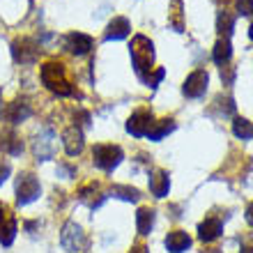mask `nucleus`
Wrapping results in <instances>:
<instances>
[{
    "instance_id": "f257e3e1",
    "label": "nucleus",
    "mask_w": 253,
    "mask_h": 253,
    "mask_svg": "<svg viewBox=\"0 0 253 253\" xmlns=\"http://www.w3.org/2000/svg\"><path fill=\"white\" fill-rule=\"evenodd\" d=\"M129 55H131L133 72L143 83H150L152 79V65H154V44L145 35H133L131 44H129Z\"/></svg>"
},
{
    "instance_id": "f03ea898",
    "label": "nucleus",
    "mask_w": 253,
    "mask_h": 253,
    "mask_svg": "<svg viewBox=\"0 0 253 253\" xmlns=\"http://www.w3.org/2000/svg\"><path fill=\"white\" fill-rule=\"evenodd\" d=\"M40 79H42V83H44V87L51 90L53 94H58V97H74V94H76L72 81L67 79L65 65L58 62V60H46L44 62L42 69H40Z\"/></svg>"
},
{
    "instance_id": "7ed1b4c3",
    "label": "nucleus",
    "mask_w": 253,
    "mask_h": 253,
    "mask_svg": "<svg viewBox=\"0 0 253 253\" xmlns=\"http://www.w3.org/2000/svg\"><path fill=\"white\" fill-rule=\"evenodd\" d=\"M60 244L67 253H87V249H90V240L76 221H67L62 226Z\"/></svg>"
},
{
    "instance_id": "20e7f679",
    "label": "nucleus",
    "mask_w": 253,
    "mask_h": 253,
    "mask_svg": "<svg viewBox=\"0 0 253 253\" xmlns=\"http://www.w3.org/2000/svg\"><path fill=\"white\" fill-rule=\"evenodd\" d=\"M125 159V152H122L120 145H106V143H99L94 145L92 150V161L94 166L106 170V173H113L115 168L120 166V161Z\"/></svg>"
},
{
    "instance_id": "39448f33",
    "label": "nucleus",
    "mask_w": 253,
    "mask_h": 253,
    "mask_svg": "<svg viewBox=\"0 0 253 253\" xmlns=\"http://www.w3.org/2000/svg\"><path fill=\"white\" fill-rule=\"evenodd\" d=\"M42 196V184L40 180L35 177L33 173H21L16 177V205L23 207V205H30L33 200H37Z\"/></svg>"
},
{
    "instance_id": "423d86ee",
    "label": "nucleus",
    "mask_w": 253,
    "mask_h": 253,
    "mask_svg": "<svg viewBox=\"0 0 253 253\" xmlns=\"http://www.w3.org/2000/svg\"><path fill=\"white\" fill-rule=\"evenodd\" d=\"M12 55L21 67H30L40 58V46H37V42L30 40V37H16V40L12 42Z\"/></svg>"
},
{
    "instance_id": "0eeeda50",
    "label": "nucleus",
    "mask_w": 253,
    "mask_h": 253,
    "mask_svg": "<svg viewBox=\"0 0 253 253\" xmlns=\"http://www.w3.org/2000/svg\"><path fill=\"white\" fill-rule=\"evenodd\" d=\"M33 154L37 161H48L55 157V133L51 126H42L33 140Z\"/></svg>"
},
{
    "instance_id": "6e6552de",
    "label": "nucleus",
    "mask_w": 253,
    "mask_h": 253,
    "mask_svg": "<svg viewBox=\"0 0 253 253\" xmlns=\"http://www.w3.org/2000/svg\"><path fill=\"white\" fill-rule=\"evenodd\" d=\"M207 83H210V74L205 69H196L187 76L184 85H182V92H184L187 99H200L207 92Z\"/></svg>"
},
{
    "instance_id": "1a4fd4ad",
    "label": "nucleus",
    "mask_w": 253,
    "mask_h": 253,
    "mask_svg": "<svg viewBox=\"0 0 253 253\" xmlns=\"http://www.w3.org/2000/svg\"><path fill=\"white\" fill-rule=\"evenodd\" d=\"M154 125V115L152 111H147V108H138L136 113H131V118L126 120V131L136 136V138H143L147 136V131L152 129Z\"/></svg>"
},
{
    "instance_id": "9d476101",
    "label": "nucleus",
    "mask_w": 253,
    "mask_h": 253,
    "mask_svg": "<svg viewBox=\"0 0 253 253\" xmlns=\"http://www.w3.org/2000/svg\"><path fill=\"white\" fill-rule=\"evenodd\" d=\"M16 230H19V223L14 219V214L5 203H0V244L12 247V242L16 240Z\"/></svg>"
},
{
    "instance_id": "9b49d317",
    "label": "nucleus",
    "mask_w": 253,
    "mask_h": 253,
    "mask_svg": "<svg viewBox=\"0 0 253 253\" xmlns=\"http://www.w3.org/2000/svg\"><path fill=\"white\" fill-rule=\"evenodd\" d=\"M62 42H65L67 51L72 55H79V58L81 55H87L94 48V40L85 33H69V35H65Z\"/></svg>"
},
{
    "instance_id": "f8f14e48",
    "label": "nucleus",
    "mask_w": 253,
    "mask_h": 253,
    "mask_svg": "<svg viewBox=\"0 0 253 253\" xmlns=\"http://www.w3.org/2000/svg\"><path fill=\"white\" fill-rule=\"evenodd\" d=\"M62 145H65V152L69 157H79L83 152V147H85V136L76 125L67 126L62 131Z\"/></svg>"
},
{
    "instance_id": "ddd939ff",
    "label": "nucleus",
    "mask_w": 253,
    "mask_h": 253,
    "mask_svg": "<svg viewBox=\"0 0 253 253\" xmlns=\"http://www.w3.org/2000/svg\"><path fill=\"white\" fill-rule=\"evenodd\" d=\"M147 180H150V191H152L154 198H166L168 191H170V177H168V170H164V168H154Z\"/></svg>"
},
{
    "instance_id": "4468645a",
    "label": "nucleus",
    "mask_w": 253,
    "mask_h": 253,
    "mask_svg": "<svg viewBox=\"0 0 253 253\" xmlns=\"http://www.w3.org/2000/svg\"><path fill=\"white\" fill-rule=\"evenodd\" d=\"M223 235V221L216 216H207L198 223V240L200 242H214Z\"/></svg>"
},
{
    "instance_id": "2eb2a0df",
    "label": "nucleus",
    "mask_w": 253,
    "mask_h": 253,
    "mask_svg": "<svg viewBox=\"0 0 253 253\" xmlns=\"http://www.w3.org/2000/svg\"><path fill=\"white\" fill-rule=\"evenodd\" d=\"M76 198H79L83 205L90 207V210H97V207H101L106 203L108 196L99 189V184H87V187H83L79 193H76Z\"/></svg>"
},
{
    "instance_id": "dca6fc26",
    "label": "nucleus",
    "mask_w": 253,
    "mask_h": 253,
    "mask_svg": "<svg viewBox=\"0 0 253 253\" xmlns=\"http://www.w3.org/2000/svg\"><path fill=\"white\" fill-rule=\"evenodd\" d=\"M129 33H131V23H129V19H125V16H115V19L108 23L106 33H104V42L125 40V37H129Z\"/></svg>"
},
{
    "instance_id": "f3484780",
    "label": "nucleus",
    "mask_w": 253,
    "mask_h": 253,
    "mask_svg": "<svg viewBox=\"0 0 253 253\" xmlns=\"http://www.w3.org/2000/svg\"><path fill=\"white\" fill-rule=\"evenodd\" d=\"M30 115H33V108H30V104H28L26 99H14L12 104L7 106V120L12 122V125L26 122Z\"/></svg>"
},
{
    "instance_id": "a211bd4d",
    "label": "nucleus",
    "mask_w": 253,
    "mask_h": 253,
    "mask_svg": "<svg viewBox=\"0 0 253 253\" xmlns=\"http://www.w3.org/2000/svg\"><path fill=\"white\" fill-rule=\"evenodd\" d=\"M212 60L219 67L230 65V60H233V44H230L228 37H219V40H216L214 51H212Z\"/></svg>"
},
{
    "instance_id": "6ab92c4d",
    "label": "nucleus",
    "mask_w": 253,
    "mask_h": 253,
    "mask_svg": "<svg viewBox=\"0 0 253 253\" xmlns=\"http://www.w3.org/2000/svg\"><path fill=\"white\" fill-rule=\"evenodd\" d=\"M166 249L170 253H184L189 247H191V237H189L184 230H173V233L166 235Z\"/></svg>"
},
{
    "instance_id": "aec40b11",
    "label": "nucleus",
    "mask_w": 253,
    "mask_h": 253,
    "mask_svg": "<svg viewBox=\"0 0 253 253\" xmlns=\"http://www.w3.org/2000/svg\"><path fill=\"white\" fill-rule=\"evenodd\" d=\"M152 228H154V210L140 207L136 212V230H138V235H150Z\"/></svg>"
},
{
    "instance_id": "412c9836",
    "label": "nucleus",
    "mask_w": 253,
    "mask_h": 253,
    "mask_svg": "<svg viewBox=\"0 0 253 253\" xmlns=\"http://www.w3.org/2000/svg\"><path fill=\"white\" fill-rule=\"evenodd\" d=\"M0 150L7 154H12V157H19L21 152H23V140L16 136V133H5L2 138H0Z\"/></svg>"
},
{
    "instance_id": "4be33fe9",
    "label": "nucleus",
    "mask_w": 253,
    "mask_h": 253,
    "mask_svg": "<svg viewBox=\"0 0 253 253\" xmlns=\"http://www.w3.org/2000/svg\"><path fill=\"white\" fill-rule=\"evenodd\" d=\"M111 196L126 200V203H138L140 200V191L136 187H129V184H113L111 187Z\"/></svg>"
},
{
    "instance_id": "5701e85b",
    "label": "nucleus",
    "mask_w": 253,
    "mask_h": 253,
    "mask_svg": "<svg viewBox=\"0 0 253 253\" xmlns=\"http://www.w3.org/2000/svg\"><path fill=\"white\" fill-rule=\"evenodd\" d=\"M170 131H175V120H170V118H166V120H159V122H154L152 129L147 131V138L150 140H161L164 136H168Z\"/></svg>"
},
{
    "instance_id": "b1692460",
    "label": "nucleus",
    "mask_w": 253,
    "mask_h": 253,
    "mask_svg": "<svg viewBox=\"0 0 253 253\" xmlns=\"http://www.w3.org/2000/svg\"><path fill=\"white\" fill-rule=\"evenodd\" d=\"M216 30H219L221 37H228V40H230V35H233V30H235V14L221 9L219 16H216Z\"/></svg>"
},
{
    "instance_id": "393cba45",
    "label": "nucleus",
    "mask_w": 253,
    "mask_h": 253,
    "mask_svg": "<svg viewBox=\"0 0 253 253\" xmlns=\"http://www.w3.org/2000/svg\"><path fill=\"white\" fill-rule=\"evenodd\" d=\"M182 0H173L170 2V14H168V23L173 26L175 33H184V14H182Z\"/></svg>"
},
{
    "instance_id": "a878e982",
    "label": "nucleus",
    "mask_w": 253,
    "mask_h": 253,
    "mask_svg": "<svg viewBox=\"0 0 253 253\" xmlns=\"http://www.w3.org/2000/svg\"><path fill=\"white\" fill-rule=\"evenodd\" d=\"M233 133L242 140L253 138V122H249L247 118H235L233 120Z\"/></svg>"
},
{
    "instance_id": "bb28decb",
    "label": "nucleus",
    "mask_w": 253,
    "mask_h": 253,
    "mask_svg": "<svg viewBox=\"0 0 253 253\" xmlns=\"http://www.w3.org/2000/svg\"><path fill=\"white\" fill-rule=\"evenodd\" d=\"M214 108H219L221 115H233L235 113V101L230 99V97L219 94V97L214 99V104H212V108H210V111H214Z\"/></svg>"
},
{
    "instance_id": "cd10ccee",
    "label": "nucleus",
    "mask_w": 253,
    "mask_h": 253,
    "mask_svg": "<svg viewBox=\"0 0 253 253\" xmlns=\"http://www.w3.org/2000/svg\"><path fill=\"white\" fill-rule=\"evenodd\" d=\"M237 14L240 16H253V0H237Z\"/></svg>"
},
{
    "instance_id": "c85d7f7f",
    "label": "nucleus",
    "mask_w": 253,
    "mask_h": 253,
    "mask_svg": "<svg viewBox=\"0 0 253 253\" xmlns=\"http://www.w3.org/2000/svg\"><path fill=\"white\" fill-rule=\"evenodd\" d=\"M164 76H166V69H164V67H159V69H157V72L152 74V79H150V83H147V85H150V87L154 90V87H157V85L161 83V79H164Z\"/></svg>"
},
{
    "instance_id": "c756f323",
    "label": "nucleus",
    "mask_w": 253,
    "mask_h": 253,
    "mask_svg": "<svg viewBox=\"0 0 253 253\" xmlns=\"http://www.w3.org/2000/svg\"><path fill=\"white\" fill-rule=\"evenodd\" d=\"M58 175L65 177V180H72L74 175H76V170H74L72 166H67V164H60V166H58Z\"/></svg>"
},
{
    "instance_id": "7c9ffc66",
    "label": "nucleus",
    "mask_w": 253,
    "mask_h": 253,
    "mask_svg": "<svg viewBox=\"0 0 253 253\" xmlns=\"http://www.w3.org/2000/svg\"><path fill=\"white\" fill-rule=\"evenodd\" d=\"M9 173H12V170H9V166L0 161V187H2V182H5L7 177H9Z\"/></svg>"
},
{
    "instance_id": "2f4dec72",
    "label": "nucleus",
    "mask_w": 253,
    "mask_h": 253,
    "mask_svg": "<svg viewBox=\"0 0 253 253\" xmlns=\"http://www.w3.org/2000/svg\"><path fill=\"white\" fill-rule=\"evenodd\" d=\"M244 216H247V223H249V226H253V203L247 207V212H244Z\"/></svg>"
},
{
    "instance_id": "473e14b6",
    "label": "nucleus",
    "mask_w": 253,
    "mask_h": 253,
    "mask_svg": "<svg viewBox=\"0 0 253 253\" xmlns=\"http://www.w3.org/2000/svg\"><path fill=\"white\" fill-rule=\"evenodd\" d=\"M131 253H150V251H147V247H143V244H136V247L131 249Z\"/></svg>"
},
{
    "instance_id": "72a5a7b5",
    "label": "nucleus",
    "mask_w": 253,
    "mask_h": 253,
    "mask_svg": "<svg viewBox=\"0 0 253 253\" xmlns=\"http://www.w3.org/2000/svg\"><path fill=\"white\" fill-rule=\"evenodd\" d=\"M203 253H221V249H205Z\"/></svg>"
},
{
    "instance_id": "f704fd0d",
    "label": "nucleus",
    "mask_w": 253,
    "mask_h": 253,
    "mask_svg": "<svg viewBox=\"0 0 253 253\" xmlns=\"http://www.w3.org/2000/svg\"><path fill=\"white\" fill-rule=\"evenodd\" d=\"M242 253H253V247H244L242 249Z\"/></svg>"
},
{
    "instance_id": "c9c22d12",
    "label": "nucleus",
    "mask_w": 253,
    "mask_h": 253,
    "mask_svg": "<svg viewBox=\"0 0 253 253\" xmlns=\"http://www.w3.org/2000/svg\"><path fill=\"white\" fill-rule=\"evenodd\" d=\"M249 37H251V42H253V23L249 26Z\"/></svg>"
},
{
    "instance_id": "e433bc0d",
    "label": "nucleus",
    "mask_w": 253,
    "mask_h": 253,
    "mask_svg": "<svg viewBox=\"0 0 253 253\" xmlns=\"http://www.w3.org/2000/svg\"><path fill=\"white\" fill-rule=\"evenodd\" d=\"M0 113H2V97H0Z\"/></svg>"
},
{
    "instance_id": "4c0bfd02",
    "label": "nucleus",
    "mask_w": 253,
    "mask_h": 253,
    "mask_svg": "<svg viewBox=\"0 0 253 253\" xmlns=\"http://www.w3.org/2000/svg\"><path fill=\"white\" fill-rule=\"evenodd\" d=\"M216 2H228V0H216Z\"/></svg>"
}]
</instances>
